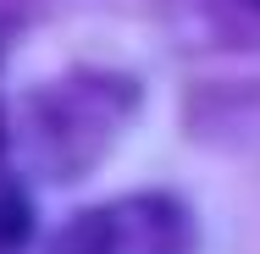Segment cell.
<instances>
[{"label":"cell","instance_id":"cell-1","mask_svg":"<svg viewBox=\"0 0 260 254\" xmlns=\"http://www.w3.org/2000/svg\"><path fill=\"white\" fill-rule=\"evenodd\" d=\"M28 238V199H22V183L6 160V127H0V254H11Z\"/></svg>","mask_w":260,"mask_h":254}]
</instances>
